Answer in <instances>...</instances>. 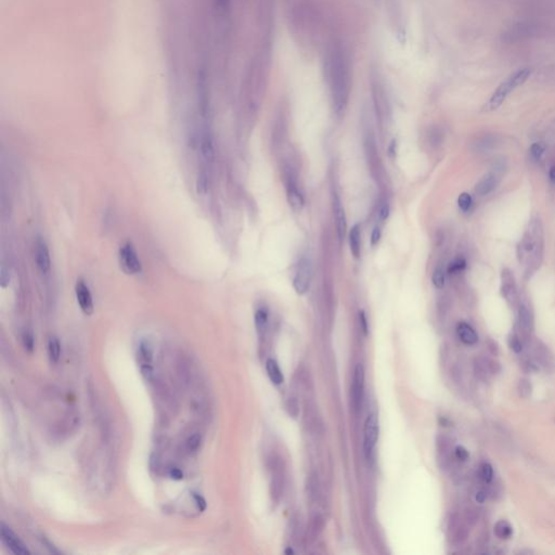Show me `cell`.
I'll use <instances>...</instances> for the list:
<instances>
[{
	"label": "cell",
	"mask_w": 555,
	"mask_h": 555,
	"mask_svg": "<svg viewBox=\"0 0 555 555\" xmlns=\"http://www.w3.org/2000/svg\"><path fill=\"white\" fill-rule=\"evenodd\" d=\"M455 453H456V458L459 460V461L465 462V461H467V460L470 458L469 451H468L467 449H465L464 447H462V446H458V447L456 448Z\"/></svg>",
	"instance_id": "cell-42"
},
{
	"label": "cell",
	"mask_w": 555,
	"mask_h": 555,
	"mask_svg": "<svg viewBox=\"0 0 555 555\" xmlns=\"http://www.w3.org/2000/svg\"><path fill=\"white\" fill-rule=\"evenodd\" d=\"M285 553H287V554H288V553H293V551H292V550H290V549H289V550L285 551Z\"/></svg>",
	"instance_id": "cell-52"
},
{
	"label": "cell",
	"mask_w": 555,
	"mask_h": 555,
	"mask_svg": "<svg viewBox=\"0 0 555 555\" xmlns=\"http://www.w3.org/2000/svg\"><path fill=\"white\" fill-rule=\"evenodd\" d=\"M47 351L49 360L51 363H58L61 358V344L58 338L50 336L47 343Z\"/></svg>",
	"instance_id": "cell-24"
},
{
	"label": "cell",
	"mask_w": 555,
	"mask_h": 555,
	"mask_svg": "<svg viewBox=\"0 0 555 555\" xmlns=\"http://www.w3.org/2000/svg\"><path fill=\"white\" fill-rule=\"evenodd\" d=\"M509 344H510V347H511V348L515 352H520L523 350V343H522V341H520V339L518 338L517 335L510 336Z\"/></svg>",
	"instance_id": "cell-41"
},
{
	"label": "cell",
	"mask_w": 555,
	"mask_h": 555,
	"mask_svg": "<svg viewBox=\"0 0 555 555\" xmlns=\"http://www.w3.org/2000/svg\"><path fill=\"white\" fill-rule=\"evenodd\" d=\"M359 324H360V328L361 331L363 332L364 335H368V320H367V317H366V313H364L363 310L359 311Z\"/></svg>",
	"instance_id": "cell-43"
},
{
	"label": "cell",
	"mask_w": 555,
	"mask_h": 555,
	"mask_svg": "<svg viewBox=\"0 0 555 555\" xmlns=\"http://www.w3.org/2000/svg\"><path fill=\"white\" fill-rule=\"evenodd\" d=\"M324 71L335 111L341 113L348 102L351 85L350 59L342 43L330 44L324 59Z\"/></svg>",
	"instance_id": "cell-1"
},
{
	"label": "cell",
	"mask_w": 555,
	"mask_h": 555,
	"mask_svg": "<svg viewBox=\"0 0 555 555\" xmlns=\"http://www.w3.org/2000/svg\"><path fill=\"white\" fill-rule=\"evenodd\" d=\"M388 216H389V205L387 203H384L382 206H381L380 212H379L380 220L384 221V220L387 219Z\"/></svg>",
	"instance_id": "cell-44"
},
{
	"label": "cell",
	"mask_w": 555,
	"mask_h": 555,
	"mask_svg": "<svg viewBox=\"0 0 555 555\" xmlns=\"http://www.w3.org/2000/svg\"><path fill=\"white\" fill-rule=\"evenodd\" d=\"M549 177H550V180L555 183V166H552L550 172H549Z\"/></svg>",
	"instance_id": "cell-51"
},
{
	"label": "cell",
	"mask_w": 555,
	"mask_h": 555,
	"mask_svg": "<svg viewBox=\"0 0 555 555\" xmlns=\"http://www.w3.org/2000/svg\"><path fill=\"white\" fill-rule=\"evenodd\" d=\"M1 540L3 542V545L7 547L11 552L16 555H26L31 553L24 543L19 539V537L4 524H1Z\"/></svg>",
	"instance_id": "cell-11"
},
{
	"label": "cell",
	"mask_w": 555,
	"mask_h": 555,
	"mask_svg": "<svg viewBox=\"0 0 555 555\" xmlns=\"http://www.w3.org/2000/svg\"><path fill=\"white\" fill-rule=\"evenodd\" d=\"M480 477L485 483H490L493 479V470L489 463H484L480 468Z\"/></svg>",
	"instance_id": "cell-39"
},
{
	"label": "cell",
	"mask_w": 555,
	"mask_h": 555,
	"mask_svg": "<svg viewBox=\"0 0 555 555\" xmlns=\"http://www.w3.org/2000/svg\"><path fill=\"white\" fill-rule=\"evenodd\" d=\"M518 323L519 327L525 332H530L534 327V319L528 308L524 305H520L518 307Z\"/></svg>",
	"instance_id": "cell-23"
},
{
	"label": "cell",
	"mask_w": 555,
	"mask_h": 555,
	"mask_svg": "<svg viewBox=\"0 0 555 555\" xmlns=\"http://www.w3.org/2000/svg\"><path fill=\"white\" fill-rule=\"evenodd\" d=\"M379 438V421L375 414L368 416L364 423V452L367 458H370L374 450Z\"/></svg>",
	"instance_id": "cell-7"
},
{
	"label": "cell",
	"mask_w": 555,
	"mask_h": 555,
	"mask_svg": "<svg viewBox=\"0 0 555 555\" xmlns=\"http://www.w3.org/2000/svg\"><path fill=\"white\" fill-rule=\"evenodd\" d=\"M22 345L26 352L33 354L34 349H35V336H34L33 331L31 329H25L22 332Z\"/></svg>",
	"instance_id": "cell-29"
},
{
	"label": "cell",
	"mask_w": 555,
	"mask_h": 555,
	"mask_svg": "<svg viewBox=\"0 0 555 555\" xmlns=\"http://www.w3.org/2000/svg\"><path fill=\"white\" fill-rule=\"evenodd\" d=\"M529 75H530V71L528 69H522V70H518L517 72H515L513 75L510 76L506 82L502 83L501 85L498 87L495 93H493L491 98L489 99L488 103L486 104L485 106L486 110L493 111L498 109L515 88L523 85L527 78L529 77Z\"/></svg>",
	"instance_id": "cell-3"
},
{
	"label": "cell",
	"mask_w": 555,
	"mask_h": 555,
	"mask_svg": "<svg viewBox=\"0 0 555 555\" xmlns=\"http://www.w3.org/2000/svg\"><path fill=\"white\" fill-rule=\"evenodd\" d=\"M546 149H547V147H546V144L543 143V142H535V143H532V144H531V147H530V150H529L531 158L534 159L535 161H539V160L542 158L543 153H545Z\"/></svg>",
	"instance_id": "cell-36"
},
{
	"label": "cell",
	"mask_w": 555,
	"mask_h": 555,
	"mask_svg": "<svg viewBox=\"0 0 555 555\" xmlns=\"http://www.w3.org/2000/svg\"><path fill=\"white\" fill-rule=\"evenodd\" d=\"M518 395L524 398V399H528L531 397L532 394V385L528 379H520L518 385H517Z\"/></svg>",
	"instance_id": "cell-31"
},
{
	"label": "cell",
	"mask_w": 555,
	"mask_h": 555,
	"mask_svg": "<svg viewBox=\"0 0 555 555\" xmlns=\"http://www.w3.org/2000/svg\"><path fill=\"white\" fill-rule=\"evenodd\" d=\"M457 333L462 343L467 345H474L478 342L477 333L475 332V330L470 327V324L465 322H461L458 324Z\"/></svg>",
	"instance_id": "cell-18"
},
{
	"label": "cell",
	"mask_w": 555,
	"mask_h": 555,
	"mask_svg": "<svg viewBox=\"0 0 555 555\" xmlns=\"http://www.w3.org/2000/svg\"><path fill=\"white\" fill-rule=\"evenodd\" d=\"M380 239H381V229L380 227H375L371 235V244L373 246L377 245L380 242Z\"/></svg>",
	"instance_id": "cell-49"
},
{
	"label": "cell",
	"mask_w": 555,
	"mask_h": 555,
	"mask_svg": "<svg viewBox=\"0 0 555 555\" xmlns=\"http://www.w3.org/2000/svg\"><path fill=\"white\" fill-rule=\"evenodd\" d=\"M364 394V369L362 364H357L350 387V406L354 412H359Z\"/></svg>",
	"instance_id": "cell-5"
},
{
	"label": "cell",
	"mask_w": 555,
	"mask_h": 555,
	"mask_svg": "<svg viewBox=\"0 0 555 555\" xmlns=\"http://www.w3.org/2000/svg\"><path fill=\"white\" fill-rule=\"evenodd\" d=\"M196 192L201 195H205L209 192L210 189V177L209 173L205 171H202L199 172L198 178H196Z\"/></svg>",
	"instance_id": "cell-28"
},
{
	"label": "cell",
	"mask_w": 555,
	"mask_h": 555,
	"mask_svg": "<svg viewBox=\"0 0 555 555\" xmlns=\"http://www.w3.org/2000/svg\"><path fill=\"white\" fill-rule=\"evenodd\" d=\"M536 357L538 361L540 362L541 366L549 371H552L555 367V360L552 352L549 350L546 345L542 343H538L536 346Z\"/></svg>",
	"instance_id": "cell-17"
},
{
	"label": "cell",
	"mask_w": 555,
	"mask_h": 555,
	"mask_svg": "<svg viewBox=\"0 0 555 555\" xmlns=\"http://www.w3.org/2000/svg\"><path fill=\"white\" fill-rule=\"evenodd\" d=\"M479 517H480V513L477 509L469 508L467 511H465V520H467L469 526H475L479 520Z\"/></svg>",
	"instance_id": "cell-37"
},
{
	"label": "cell",
	"mask_w": 555,
	"mask_h": 555,
	"mask_svg": "<svg viewBox=\"0 0 555 555\" xmlns=\"http://www.w3.org/2000/svg\"><path fill=\"white\" fill-rule=\"evenodd\" d=\"M119 261L122 270L129 276L142 272V263L131 242H125L119 250Z\"/></svg>",
	"instance_id": "cell-4"
},
{
	"label": "cell",
	"mask_w": 555,
	"mask_h": 555,
	"mask_svg": "<svg viewBox=\"0 0 555 555\" xmlns=\"http://www.w3.org/2000/svg\"><path fill=\"white\" fill-rule=\"evenodd\" d=\"M543 253V231L542 225L538 218H532L524 237L518 245V259L525 262L530 260L538 265L542 259Z\"/></svg>",
	"instance_id": "cell-2"
},
{
	"label": "cell",
	"mask_w": 555,
	"mask_h": 555,
	"mask_svg": "<svg viewBox=\"0 0 555 555\" xmlns=\"http://www.w3.org/2000/svg\"><path fill=\"white\" fill-rule=\"evenodd\" d=\"M323 529V518L320 516V515H317V516L313 517L312 519V523H311V532L313 535H319L321 532V530Z\"/></svg>",
	"instance_id": "cell-40"
},
{
	"label": "cell",
	"mask_w": 555,
	"mask_h": 555,
	"mask_svg": "<svg viewBox=\"0 0 555 555\" xmlns=\"http://www.w3.org/2000/svg\"><path fill=\"white\" fill-rule=\"evenodd\" d=\"M285 408H287V411L290 414L291 417L296 419L299 417V402L295 399V398H290V399L287 401V405H285Z\"/></svg>",
	"instance_id": "cell-38"
},
{
	"label": "cell",
	"mask_w": 555,
	"mask_h": 555,
	"mask_svg": "<svg viewBox=\"0 0 555 555\" xmlns=\"http://www.w3.org/2000/svg\"><path fill=\"white\" fill-rule=\"evenodd\" d=\"M495 534L499 539H509L513 534L512 526L507 520H499L495 526Z\"/></svg>",
	"instance_id": "cell-27"
},
{
	"label": "cell",
	"mask_w": 555,
	"mask_h": 555,
	"mask_svg": "<svg viewBox=\"0 0 555 555\" xmlns=\"http://www.w3.org/2000/svg\"><path fill=\"white\" fill-rule=\"evenodd\" d=\"M202 445V436L199 433H194L188 437L186 441V448L190 453H194L200 449Z\"/></svg>",
	"instance_id": "cell-32"
},
{
	"label": "cell",
	"mask_w": 555,
	"mask_h": 555,
	"mask_svg": "<svg viewBox=\"0 0 555 555\" xmlns=\"http://www.w3.org/2000/svg\"><path fill=\"white\" fill-rule=\"evenodd\" d=\"M75 296L81 310L87 316L92 315L94 310L93 297L88 284L83 279L77 280L75 284Z\"/></svg>",
	"instance_id": "cell-9"
},
{
	"label": "cell",
	"mask_w": 555,
	"mask_h": 555,
	"mask_svg": "<svg viewBox=\"0 0 555 555\" xmlns=\"http://www.w3.org/2000/svg\"><path fill=\"white\" fill-rule=\"evenodd\" d=\"M458 205H459V209L461 210L462 212H469L470 210V207L473 205V199L472 196H470L469 193L467 192H463L459 195V199H458Z\"/></svg>",
	"instance_id": "cell-35"
},
{
	"label": "cell",
	"mask_w": 555,
	"mask_h": 555,
	"mask_svg": "<svg viewBox=\"0 0 555 555\" xmlns=\"http://www.w3.org/2000/svg\"><path fill=\"white\" fill-rule=\"evenodd\" d=\"M465 267H467V260H465L463 257H457V258H455L449 263V266L447 268V271L450 274H457L462 272Z\"/></svg>",
	"instance_id": "cell-33"
},
{
	"label": "cell",
	"mask_w": 555,
	"mask_h": 555,
	"mask_svg": "<svg viewBox=\"0 0 555 555\" xmlns=\"http://www.w3.org/2000/svg\"><path fill=\"white\" fill-rule=\"evenodd\" d=\"M201 154L206 163H213L216 158V150L211 133H204L201 139Z\"/></svg>",
	"instance_id": "cell-16"
},
{
	"label": "cell",
	"mask_w": 555,
	"mask_h": 555,
	"mask_svg": "<svg viewBox=\"0 0 555 555\" xmlns=\"http://www.w3.org/2000/svg\"><path fill=\"white\" fill-rule=\"evenodd\" d=\"M287 196L290 206L292 207L295 212H300L302 210V207L305 205V200L299 188H297L295 182L292 181L289 182L287 189Z\"/></svg>",
	"instance_id": "cell-14"
},
{
	"label": "cell",
	"mask_w": 555,
	"mask_h": 555,
	"mask_svg": "<svg viewBox=\"0 0 555 555\" xmlns=\"http://www.w3.org/2000/svg\"><path fill=\"white\" fill-rule=\"evenodd\" d=\"M450 442L446 437H439L437 439V452L439 456L441 467H447L450 459Z\"/></svg>",
	"instance_id": "cell-21"
},
{
	"label": "cell",
	"mask_w": 555,
	"mask_h": 555,
	"mask_svg": "<svg viewBox=\"0 0 555 555\" xmlns=\"http://www.w3.org/2000/svg\"><path fill=\"white\" fill-rule=\"evenodd\" d=\"M473 368L476 378H478L480 381H484V382L488 380L490 372L486 359H484V358H476L474 360Z\"/></svg>",
	"instance_id": "cell-25"
},
{
	"label": "cell",
	"mask_w": 555,
	"mask_h": 555,
	"mask_svg": "<svg viewBox=\"0 0 555 555\" xmlns=\"http://www.w3.org/2000/svg\"><path fill=\"white\" fill-rule=\"evenodd\" d=\"M138 356L140 362L142 364V369L151 368V363H152L153 360V348L149 341L142 340L140 342L138 347Z\"/></svg>",
	"instance_id": "cell-19"
},
{
	"label": "cell",
	"mask_w": 555,
	"mask_h": 555,
	"mask_svg": "<svg viewBox=\"0 0 555 555\" xmlns=\"http://www.w3.org/2000/svg\"><path fill=\"white\" fill-rule=\"evenodd\" d=\"M272 479L270 485V495L272 501L278 502L283 491V468L279 460H274L272 464Z\"/></svg>",
	"instance_id": "cell-12"
},
{
	"label": "cell",
	"mask_w": 555,
	"mask_h": 555,
	"mask_svg": "<svg viewBox=\"0 0 555 555\" xmlns=\"http://www.w3.org/2000/svg\"><path fill=\"white\" fill-rule=\"evenodd\" d=\"M349 246L350 253L355 258H359L361 253V231L360 226L355 225L351 228L349 233Z\"/></svg>",
	"instance_id": "cell-20"
},
{
	"label": "cell",
	"mask_w": 555,
	"mask_h": 555,
	"mask_svg": "<svg viewBox=\"0 0 555 555\" xmlns=\"http://www.w3.org/2000/svg\"><path fill=\"white\" fill-rule=\"evenodd\" d=\"M35 263L37 270L43 276H47L51 270V257L46 240L43 238H37L35 242Z\"/></svg>",
	"instance_id": "cell-8"
},
{
	"label": "cell",
	"mask_w": 555,
	"mask_h": 555,
	"mask_svg": "<svg viewBox=\"0 0 555 555\" xmlns=\"http://www.w3.org/2000/svg\"><path fill=\"white\" fill-rule=\"evenodd\" d=\"M487 499V492L485 490H480L476 495V501L478 503H484Z\"/></svg>",
	"instance_id": "cell-50"
},
{
	"label": "cell",
	"mask_w": 555,
	"mask_h": 555,
	"mask_svg": "<svg viewBox=\"0 0 555 555\" xmlns=\"http://www.w3.org/2000/svg\"><path fill=\"white\" fill-rule=\"evenodd\" d=\"M498 184V178L496 175L489 172L481 177L480 180L475 184V192L480 196H485L491 193Z\"/></svg>",
	"instance_id": "cell-15"
},
{
	"label": "cell",
	"mask_w": 555,
	"mask_h": 555,
	"mask_svg": "<svg viewBox=\"0 0 555 555\" xmlns=\"http://www.w3.org/2000/svg\"><path fill=\"white\" fill-rule=\"evenodd\" d=\"M266 370H267L269 379L271 380V382L273 384L280 385V384L283 383V381H284L283 374H282L281 369H280L279 364L277 363L276 360L268 359L267 362H266Z\"/></svg>",
	"instance_id": "cell-22"
},
{
	"label": "cell",
	"mask_w": 555,
	"mask_h": 555,
	"mask_svg": "<svg viewBox=\"0 0 555 555\" xmlns=\"http://www.w3.org/2000/svg\"><path fill=\"white\" fill-rule=\"evenodd\" d=\"M255 327L258 334H263L268 327V312L263 308H259L255 312Z\"/></svg>",
	"instance_id": "cell-26"
},
{
	"label": "cell",
	"mask_w": 555,
	"mask_h": 555,
	"mask_svg": "<svg viewBox=\"0 0 555 555\" xmlns=\"http://www.w3.org/2000/svg\"><path fill=\"white\" fill-rule=\"evenodd\" d=\"M170 476L171 478L175 479V480H181L183 478V473L180 469H177V468H172L170 470Z\"/></svg>",
	"instance_id": "cell-47"
},
{
	"label": "cell",
	"mask_w": 555,
	"mask_h": 555,
	"mask_svg": "<svg viewBox=\"0 0 555 555\" xmlns=\"http://www.w3.org/2000/svg\"><path fill=\"white\" fill-rule=\"evenodd\" d=\"M433 284L435 285L436 289H442L445 285V281H446V274H445V269L442 266L438 265L433 272Z\"/></svg>",
	"instance_id": "cell-30"
},
{
	"label": "cell",
	"mask_w": 555,
	"mask_h": 555,
	"mask_svg": "<svg viewBox=\"0 0 555 555\" xmlns=\"http://www.w3.org/2000/svg\"><path fill=\"white\" fill-rule=\"evenodd\" d=\"M333 213H334V219L336 223V229H338V234L340 240H343L346 234L347 229V222H346V215L343 204L340 200L338 195H334L333 198Z\"/></svg>",
	"instance_id": "cell-13"
},
{
	"label": "cell",
	"mask_w": 555,
	"mask_h": 555,
	"mask_svg": "<svg viewBox=\"0 0 555 555\" xmlns=\"http://www.w3.org/2000/svg\"><path fill=\"white\" fill-rule=\"evenodd\" d=\"M501 293L502 296L512 305H515L518 300V292L513 272L509 269H503L501 273Z\"/></svg>",
	"instance_id": "cell-10"
},
{
	"label": "cell",
	"mask_w": 555,
	"mask_h": 555,
	"mask_svg": "<svg viewBox=\"0 0 555 555\" xmlns=\"http://www.w3.org/2000/svg\"><path fill=\"white\" fill-rule=\"evenodd\" d=\"M487 363H488V368H489V372L490 374H497L500 372L501 367H500V363L498 361L495 360H487Z\"/></svg>",
	"instance_id": "cell-46"
},
{
	"label": "cell",
	"mask_w": 555,
	"mask_h": 555,
	"mask_svg": "<svg viewBox=\"0 0 555 555\" xmlns=\"http://www.w3.org/2000/svg\"><path fill=\"white\" fill-rule=\"evenodd\" d=\"M470 535V529L468 526L465 525H459L455 529V535H453V542L460 545V543L464 542L467 540V538Z\"/></svg>",
	"instance_id": "cell-34"
},
{
	"label": "cell",
	"mask_w": 555,
	"mask_h": 555,
	"mask_svg": "<svg viewBox=\"0 0 555 555\" xmlns=\"http://www.w3.org/2000/svg\"><path fill=\"white\" fill-rule=\"evenodd\" d=\"M311 281V265L309 259L301 258L297 265L293 278V288L297 294L302 295L309 290Z\"/></svg>",
	"instance_id": "cell-6"
},
{
	"label": "cell",
	"mask_w": 555,
	"mask_h": 555,
	"mask_svg": "<svg viewBox=\"0 0 555 555\" xmlns=\"http://www.w3.org/2000/svg\"><path fill=\"white\" fill-rule=\"evenodd\" d=\"M487 347H488V350L491 355L493 356L499 355V346L497 344V342H495L493 340H488L487 341Z\"/></svg>",
	"instance_id": "cell-45"
},
{
	"label": "cell",
	"mask_w": 555,
	"mask_h": 555,
	"mask_svg": "<svg viewBox=\"0 0 555 555\" xmlns=\"http://www.w3.org/2000/svg\"><path fill=\"white\" fill-rule=\"evenodd\" d=\"M193 498L196 502V506L201 510V511H204L206 509V501L203 499V497H201L198 493H193Z\"/></svg>",
	"instance_id": "cell-48"
}]
</instances>
